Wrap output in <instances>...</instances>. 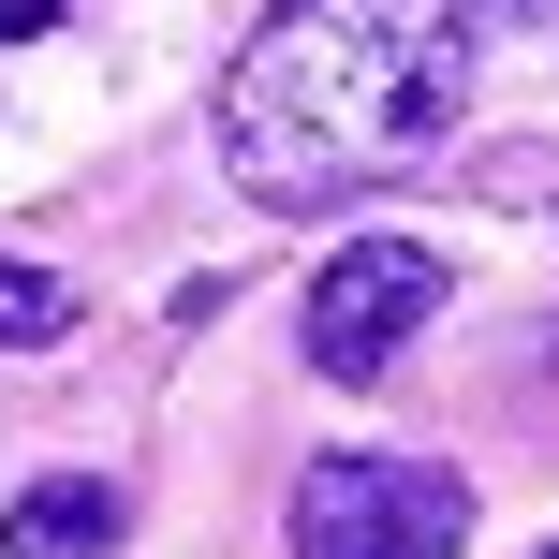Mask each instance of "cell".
Segmentation results:
<instances>
[{"instance_id":"cell-1","label":"cell","mask_w":559,"mask_h":559,"mask_svg":"<svg viewBox=\"0 0 559 559\" xmlns=\"http://www.w3.org/2000/svg\"><path fill=\"white\" fill-rule=\"evenodd\" d=\"M472 104V0H265V29L222 74L236 192L309 222L383 177H413Z\"/></svg>"},{"instance_id":"cell-2","label":"cell","mask_w":559,"mask_h":559,"mask_svg":"<svg viewBox=\"0 0 559 559\" xmlns=\"http://www.w3.org/2000/svg\"><path fill=\"white\" fill-rule=\"evenodd\" d=\"M472 545V486L442 456H309L295 472V559H456Z\"/></svg>"},{"instance_id":"cell-3","label":"cell","mask_w":559,"mask_h":559,"mask_svg":"<svg viewBox=\"0 0 559 559\" xmlns=\"http://www.w3.org/2000/svg\"><path fill=\"white\" fill-rule=\"evenodd\" d=\"M427 309H442V251L427 236H354L338 265H309V368L324 383H383L397 354L427 338Z\"/></svg>"},{"instance_id":"cell-4","label":"cell","mask_w":559,"mask_h":559,"mask_svg":"<svg viewBox=\"0 0 559 559\" xmlns=\"http://www.w3.org/2000/svg\"><path fill=\"white\" fill-rule=\"evenodd\" d=\"M118 531H133L118 486L45 472V486H15V515H0V559H118Z\"/></svg>"},{"instance_id":"cell-5","label":"cell","mask_w":559,"mask_h":559,"mask_svg":"<svg viewBox=\"0 0 559 559\" xmlns=\"http://www.w3.org/2000/svg\"><path fill=\"white\" fill-rule=\"evenodd\" d=\"M45 338H74V280L0 251V354H45Z\"/></svg>"},{"instance_id":"cell-6","label":"cell","mask_w":559,"mask_h":559,"mask_svg":"<svg viewBox=\"0 0 559 559\" xmlns=\"http://www.w3.org/2000/svg\"><path fill=\"white\" fill-rule=\"evenodd\" d=\"M486 206H559V163H486Z\"/></svg>"},{"instance_id":"cell-7","label":"cell","mask_w":559,"mask_h":559,"mask_svg":"<svg viewBox=\"0 0 559 559\" xmlns=\"http://www.w3.org/2000/svg\"><path fill=\"white\" fill-rule=\"evenodd\" d=\"M29 29H59V0H0V45H29Z\"/></svg>"},{"instance_id":"cell-8","label":"cell","mask_w":559,"mask_h":559,"mask_svg":"<svg viewBox=\"0 0 559 559\" xmlns=\"http://www.w3.org/2000/svg\"><path fill=\"white\" fill-rule=\"evenodd\" d=\"M501 15H531V0H501Z\"/></svg>"},{"instance_id":"cell-9","label":"cell","mask_w":559,"mask_h":559,"mask_svg":"<svg viewBox=\"0 0 559 559\" xmlns=\"http://www.w3.org/2000/svg\"><path fill=\"white\" fill-rule=\"evenodd\" d=\"M545 559H559V545H545Z\"/></svg>"}]
</instances>
